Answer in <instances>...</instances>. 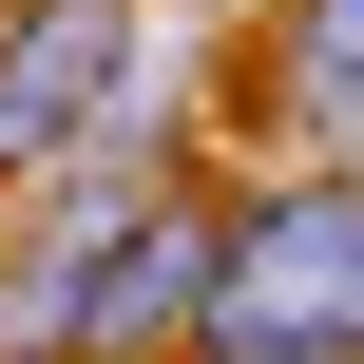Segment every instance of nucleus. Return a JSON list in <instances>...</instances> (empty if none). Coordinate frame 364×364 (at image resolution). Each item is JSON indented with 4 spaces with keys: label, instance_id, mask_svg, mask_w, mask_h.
<instances>
[{
    "label": "nucleus",
    "instance_id": "1",
    "mask_svg": "<svg viewBox=\"0 0 364 364\" xmlns=\"http://www.w3.org/2000/svg\"><path fill=\"white\" fill-rule=\"evenodd\" d=\"M173 192H211V154H192V96L154 77V96H134L58 192L0 211V364H96V269H115Z\"/></svg>",
    "mask_w": 364,
    "mask_h": 364
},
{
    "label": "nucleus",
    "instance_id": "6",
    "mask_svg": "<svg viewBox=\"0 0 364 364\" xmlns=\"http://www.w3.org/2000/svg\"><path fill=\"white\" fill-rule=\"evenodd\" d=\"M0 19H19V0H0Z\"/></svg>",
    "mask_w": 364,
    "mask_h": 364
},
{
    "label": "nucleus",
    "instance_id": "4",
    "mask_svg": "<svg viewBox=\"0 0 364 364\" xmlns=\"http://www.w3.org/2000/svg\"><path fill=\"white\" fill-rule=\"evenodd\" d=\"M230 115L288 173H364V0H269L230 38Z\"/></svg>",
    "mask_w": 364,
    "mask_h": 364
},
{
    "label": "nucleus",
    "instance_id": "7",
    "mask_svg": "<svg viewBox=\"0 0 364 364\" xmlns=\"http://www.w3.org/2000/svg\"><path fill=\"white\" fill-rule=\"evenodd\" d=\"M211 364H230V346H211Z\"/></svg>",
    "mask_w": 364,
    "mask_h": 364
},
{
    "label": "nucleus",
    "instance_id": "2",
    "mask_svg": "<svg viewBox=\"0 0 364 364\" xmlns=\"http://www.w3.org/2000/svg\"><path fill=\"white\" fill-rule=\"evenodd\" d=\"M230 364H364V173H230ZM192 346V364H211Z\"/></svg>",
    "mask_w": 364,
    "mask_h": 364
},
{
    "label": "nucleus",
    "instance_id": "5",
    "mask_svg": "<svg viewBox=\"0 0 364 364\" xmlns=\"http://www.w3.org/2000/svg\"><path fill=\"white\" fill-rule=\"evenodd\" d=\"M154 19H173V38H250L269 0H154Z\"/></svg>",
    "mask_w": 364,
    "mask_h": 364
},
{
    "label": "nucleus",
    "instance_id": "3",
    "mask_svg": "<svg viewBox=\"0 0 364 364\" xmlns=\"http://www.w3.org/2000/svg\"><path fill=\"white\" fill-rule=\"evenodd\" d=\"M154 38H173L154 0H19V19H0V211L58 192V173H77V154L173 77Z\"/></svg>",
    "mask_w": 364,
    "mask_h": 364
}]
</instances>
